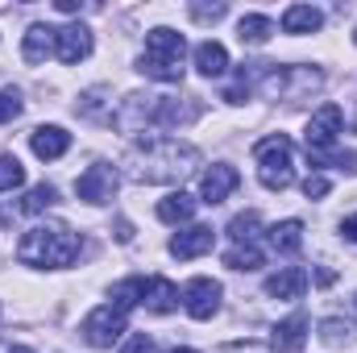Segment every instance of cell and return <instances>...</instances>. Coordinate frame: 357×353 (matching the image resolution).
Listing matches in <instances>:
<instances>
[{
    "label": "cell",
    "mask_w": 357,
    "mask_h": 353,
    "mask_svg": "<svg viewBox=\"0 0 357 353\" xmlns=\"http://www.w3.org/2000/svg\"><path fill=\"white\" fill-rule=\"evenodd\" d=\"M199 163V150L175 142V137H154V142H142L133 146L129 154V167L137 183H178L183 175H191Z\"/></svg>",
    "instance_id": "6da1fadb"
},
{
    "label": "cell",
    "mask_w": 357,
    "mask_h": 353,
    "mask_svg": "<svg viewBox=\"0 0 357 353\" xmlns=\"http://www.w3.org/2000/svg\"><path fill=\"white\" fill-rule=\"evenodd\" d=\"M79 250H84V241L67 225H38L21 237L17 258L25 266H71L79 258Z\"/></svg>",
    "instance_id": "7a4b0ae2"
},
{
    "label": "cell",
    "mask_w": 357,
    "mask_h": 353,
    "mask_svg": "<svg viewBox=\"0 0 357 353\" xmlns=\"http://www.w3.org/2000/svg\"><path fill=\"white\" fill-rule=\"evenodd\" d=\"M183 54H187V42L175 29H150L146 33V50H142V71L150 80H162V84H178L183 80Z\"/></svg>",
    "instance_id": "3957f363"
},
{
    "label": "cell",
    "mask_w": 357,
    "mask_h": 353,
    "mask_svg": "<svg viewBox=\"0 0 357 353\" xmlns=\"http://www.w3.org/2000/svg\"><path fill=\"white\" fill-rule=\"evenodd\" d=\"M254 158H258V179L266 191H287L295 183V146L287 133H270L254 146Z\"/></svg>",
    "instance_id": "277c9868"
},
{
    "label": "cell",
    "mask_w": 357,
    "mask_h": 353,
    "mask_svg": "<svg viewBox=\"0 0 357 353\" xmlns=\"http://www.w3.org/2000/svg\"><path fill=\"white\" fill-rule=\"evenodd\" d=\"M84 341L96 345V350H108L112 341H121V333H125V312L116 308V303H104V308H96L88 320H84Z\"/></svg>",
    "instance_id": "5b68a950"
},
{
    "label": "cell",
    "mask_w": 357,
    "mask_h": 353,
    "mask_svg": "<svg viewBox=\"0 0 357 353\" xmlns=\"http://www.w3.org/2000/svg\"><path fill=\"white\" fill-rule=\"evenodd\" d=\"M341 125H345L341 108H337V104H324V108H320V112L307 121V133H303V142H307V154H324V150L337 142Z\"/></svg>",
    "instance_id": "8992f818"
},
{
    "label": "cell",
    "mask_w": 357,
    "mask_h": 353,
    "mask_svg": "<svg viewBox=\"0 0 357 353\" xmlns=\"http://www.w3.org/2000/svg\"><path fill=\"white\" fill-rule=\"evenodd\" d=\"M112 191H116V171L108 163H96V167H88L84 175L75 179V195L88 200V204H108Z\"/></svg>",
    "instance_id": "52a82bcc"
},
{
    "label": "cell",
    "mask_w": 357,
    "mask_h": 353,
    "mask_svg": "<svg viewBox=\"0 0 357 353\" xmlns=\"http://www.w3.org/2000/svg\"><path fill=\"white\" fill-rule=\"evenodd\" d=\"M54 54H59V63H67V67H75V63H84L91 54V29L88 25H63V29H54Z\"/></svg>",
    "instance_id": "ba28073f"
},
{
    "label": "cell",
    "mask_w": 357,
    "mask_h": 353,
    "mask_svg": "<svg viewBox=\"0 0 357 353\" xmlns=\"http://www.w3.org/2000/svg\"><path fill=\"white\" fill-rule=\"evenodd\" d=\"M183 303H187V312H191L195 320H212L216 308H220V283H212V278H191V283L183 287Z\"/></svg>",
    "instance_id": "9c48e42d"
},
{
    "label": "cell",
    "mask_w": 357,
    "mask_h": 353,
    "mask_svg": "<svg viewBox=\"0 0 357 353\" xmlns=\"http://www.w3.org/2000/svg\"><path fill=\"white\" fill-rule=\"evenodd\" d=\"M237 183H241L237 167L216 163L212 171H204V179H199V200H204V204H220V200H229V195L237 191Z\"/></svg>",
    "instance_id": "30bf717a"
},
{
    "label": "cell",
    "mask_w": 357,
    "mask_h": 353,
    "mask_svg": "<svg viewBox=\"0 0 357 353\" xmlns=\"http://www.w3.org/2000/svg\"><path fill=\"white\" fill-rule=\"evenodd\" d=\"M29 150H33L42 163H54V158H63V154L71 150V133H67L63 125H38V129L29 133Z\"/></svg>",
    "instance_id": "8fae6325"
},
{
    "label": "cell",
    "mask_w": 357,
    "mask_h": 353,
    "mask_svg": "<svg viewBox=\"0 0 357 353\" xmlns=\"http://www.w3.org/2000/svg\"><path fill=\"white\" fill-rule=\"evenodd\" d=\"M142 308H146V312H154V316L175 312V308H178V287L171 283V278H162V274L146 278V283H142Z\"/></svg>",
    "instance_id": "7c38bea8"
},
{
    "label": "cell",
    "mask_w": 357,
    "mask_h": 353,
    "mask_svg": "<svg viewBox=\"0 0 357 353\" xmlns=\"http://www.w3.org/2000/svg\"><path fill=\"white\" fill-rule=\"evenodd\" d=\"M212 241H216V233H212L208 225H191V229H183L175 241H171V254H175L178 262H187V258L208 254V250H212Z\"/></svg>",
    "instance_id": "4fadbf2b"
},
{
    "label": "cell",
    "mask_w": 357,
    "mask_h": 353,
    "mask_svg": "<svg viewBox=\"0 0 357 353\" xmlns=\"http://www.w3.org/2000/svg\"><path fill=\"white\" fill-rule=\"evenodd\" d=\"M303 341H307V316H303V312H295V316H287L282 324H274V350L299 353Z\"/></svg>",
    "instance_id": "5bb4252c"
},
{
    "label": "cell",
    "mask_w": 357,
    "mask_h": 353,
    "mask_svg": "<svg viewBox=\"0 0 357 353\" xmlns=\"http://www.w3.org/2000/svg\"><path fill=\"white\" fill-rule=\"evenodd\" d=\"M50 54H54V29H50V25H29L25 46H21V59H25L29 67H38V63H46Z\"/></svg>",
    "instance_id": "9a60e30c"
},
{
    "label": "cell",
    "mask_w": 357,
    "mask_h": 353,
    "mask_svg": "<svg viewBox=\"0 0 357 353\" xmlns=\"http://www.w3.org/2000/svg\"><path fill=\"white\" fill-rule=\"evenodd\" d=\"M303 287H307V274H303L299 266H287V270H278L274 278H266V295H274V299H299Z\"/></svg>",
    "instance_id": "2e32d148"
},
{
    "label": "cell",
    "mask_w": 357,
    "mask_h": 353,
    "mask_svg": "<svg viewBox=\"0 0 357 353\" xmlns=\"http://www.w3.org/2000/svg\"><path fill=\"white\" fill-rule=\"evenodd\" d=\"M320 25H324V13L312 8V4H291V8L282 13V29H287V33H316Z\"/></svg>",
    "instance_id": "e0dca14e"
},
{
    "label": "cell",
    "mask_w": 357,
    "mask_h": 353,
    "mask_svg": "<svg viewBox=\"0 0 357 353\" xmlns=\"http://www.w3.org/2000/svg\"><path fill=\"white\" fill-rule=\"evenodd\" d=\"M195 67H199V75L216 80V75L229 71V50H225L220 42H199V46H195Z\"/></svg>",
    "instance_id": "ac0fdd59"
},
{
    "label": "cell",
    "mask_w": 357,
    "mask_h": 353,
    "mask_svg": "<svg viewBox=\"0 0 357 353\" xmlns=\"http://www.w3.org/2000/svg\"><path fill=\"white\" fill-rule=\"evenodd\" d=\"M195 204H199V200H191L187 191H171V195L158 204V220H167V225H183V220L195 216Z\"/></svg>",
    "instance_id": "d6986e66"
},
{
    "label": "cell",
    "mask_w": 357,
    "mask_h": 353,
    "mask_svg": "<svg viewBox=\"0 0 357 353\" xmlns=\"http://www.w3.org/2000/svg\"><path fill=\"white\" fill-rule=\"evenodd\" d=\"M270 33H274V21L262 17V13H245V17H241V25H237V38H241V42H250V46H262Z\"/></svg>",
    "instance_id": "ffe728a7"
},
{
    "label": "cell",
    "mask_w": 357,
    "mask_h": 353,
    "mask_svg": "<svg viewBox=\"0 0 357 353\" xmlns=\"http://www.w3.org/2000/svg\"><path fill=\"white\" fill-rule=\"evenodd\" d=\"M270 246H274L278 254H295V250L303 246V225H299V220L274 225V229H270Z\"/></svg>",
    "instance_id": "44dd1931"
},
{
    "label": "cell",
    "mask_w": 357,
    "mask_h": 353,
    "mask_svg": "<svg viewBox=\"0 0 357 353\" xmlns=\"http://www.w3.org/2000/svg\"><path fill=\"white\" fill-rule=\"evenodd\" d=\"M54 200H59V191H54L50 183H38V187H29V195L21 200V212H25V216H38V212H46V208H54Z\"/></svg>",
    "instance_id": "7402d4cb"
},
{
    "label": "cell",
    "mask_w": 357,
    "mask_h": 353,
    "mask_svg": "<svg viewBox=\"0 0 357 353\" xmlns=\"http://www.w3.org/2000/svg\"><path fill=\"white\" fill-rule=\"evenodd\" d=\"M258 229H262V216H258V212H241V216L229 220V237H233L237 246H250V241L258 237Z\"/></svg>",
    "instance_id": "603a6c76"
},
{
    "label": "cell",
    "mask_w": 357,
    "mask_h": 353,
    "mask_svg": "<svg viewBox=\"0 0 357 353\" xmlns=\"http://www.w3.org/2000/svg\"><path fill=\"white\" fill-rule=\"evenodd\" d=\"M266 262L262 258V250L250 241V246H233L229 254H225V266H233V270H258V266Z\"/></svg>",
    "instance_id": "cb8c5ba5"
},
{
    "label": "cell",
    "mask_w": 357,
    "mask_h": 353,
    "mask_svg": "<svg viewBox=\"0 0 357 353\" xmlns=\"http://www.w3.org/2000/svg\"><path fill=\"white\" fill-rule=\"evenodd\" d=\"M25 183V167L13 158V154H4L0 158V191H13V187H21Z\"/></svg>",
    "instance_id": "d4e9b609"
},
{
    "label": "cell",
    "mask_w": 357,
    "mask_h": 353,
    "mask_svg": "<svg viewBox=\"0 0 357 353\" xmlns=\"http://www.w3.org/2000/svg\"><path fill=\"white\" fill-rule=\"evenodd\" d=\"M21 117V91L17 88H0V125Z\"/></svg>",
    "instance_id": "484cf974"
},
{
    "label": "cell",
    "mask_w": 357,
    "mask_h": 353,
    "mask_svg": "<svg viewBox=\"0 0 357 353\" xmlns=\"http://www.w3.org/2000/svg\"><path fill=\"white\" fill-rule=\"evenodd\" d=\"M320 333H324V341H328V345H341V341H349V337H354V324H349V320H324V324H320Z\"/></svg>",
    "instance_id": "4316f807"
},
{
    "label": "cell",
    "mask_w": 357,
    "mask_h": 353,
    "mask_svg": "<svg viewBox=\"0 0 357 353\" xmlns=\"http://www.w3.org/2000/svg\"><path fill=\"white\" fill-rule=\"evenodd\" d=\"M328 187H333V183H328L324 175H307V179H303V195H307V200H320V195H328Z\"/></svg>",
    "instance_id": "83f0119b"
},
{
    "label": "cell",
    "mask_w": 357,
    "mask_h": 353,
    "mask_svg": "<svg viewBox=\"0 0 357 353\" xmlns=\"http://www.w3.org/2000/svg\"><path fill=\"white\" fill-rule=\"evenodd\" d=\"M225 13H229L225 4H212V8H204V4H191V17H195V21H220Z\"/></svg>",
    "instance_id": "f1b7e54d"
},
{
    "label": "cell",
    "mask_w": 357,
    "mask_h": 353,
    "mask_svg": "<svg viewBox=\"0 0 357 353\" xmlns=\"http://www.w3.org/2000/svg\"><path fill=\"white\" fill-rule=\"evenodd\" d=\"M121 353H158V350H154V341H150L146 333H137V337H129V345Z\"/></svg>",
    "instance_id": "f546056e"
},
{
    "label": "cell",
    "mask_w": 357,
    "mask_h": 353,
    "mask_svg": "<svg viewBox=\"0 0 357 353\" xmlns=\"http://www.w3.org/2000/svg\"><path fill=\"white\" fill-rule=\"evenodd\" d=\"M341 233H345V241H357V216H349V220L341 225Z\"/></svg>",
    "instance_id": "4dcf8cb0"
},
{
    "label": "cell",
    "mask_w": 357,
    "mask_h": 353,
    "mask_svg": "<svg viewBox=\"0 0 357 353\" xmlns=\"http://www.w3.org/2000/svg\"><path fill=\"white\" fill-rule=\"evenodd\" d=\"M59 13H79V0H59Z\"/></svg>",
    "instance_id": "1f68e13d"
},
{
    "label": "cell",
    "mask_w": 357,
    "mask_h": 353,
    "mask_svg": "<svg viewBox=\"0 0 357 353\" xmlns=\"http://www.w3.org/2000/svg\"><path fill=\"white\" fill-rule=\"evenodd\" d=\"M8 353H33V350H21V345H13V350H8Z\"/></svg>",
    "instance_id": "d6a6232c"
},
{
    "label": "cell",
    "mask_w": 357,
    "mask_h": 353,
    "mask_svg": "<svg viewBox=\"0 0 357 353\" xmlns=\"http://www.w3.org/2000/svg\"><path fill=\"white\" fill-rule=\"evenodd\" d=\"M175 353H195V350H175Z\"/></svg>",
    "instance_id": "836d02e7"
},
{
    "label": "cell",
    "mask_w": 357,
    "mask_h": 353,
    "mask_svg": "<svg viewBox=\"0 0 357 353\" xmlns=\"http://www.w3.org/2000/svg\"><path fill=\"white\" fill-rule=\"evenodd\" d=\"M354 42H357V29H354Z\"/></svg>",
    "instance_id": "e575fe53"
}]
</instances>
